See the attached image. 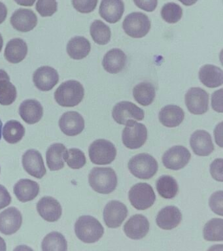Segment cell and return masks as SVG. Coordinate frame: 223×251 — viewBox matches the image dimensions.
Returning a JSON list of instances; mask_svg holds the SVG:
<instances>
[{
	"label": "cell",
	"instance_id": "20",
	"mask_svg": "<svg viewBox=\"0 0 223 251\" xmlns=\"http://www.w3.org/2000/svg\"><path fill=\"white\" fill-rule=\"evenodd\" d=\"M190 145L194 153L199 156H207L214 151L211 135L205 130H197L192 134Z\"/></svg>",
	"mask_w": 223,
	"mask_h": 251
},
{
	"label": "cell",
	"instance_id": "18",
	"mask_svg": "<svg viewBox=\"0 0 223 251\" xmlns=\"http://www.w3.org/2000/svg\"><path fill=\"white\" fill-rule=\"evenodd\" d=\"M148 219L142 215H135L125 223L124 231L126 236L132 239H141L146 237L149 231Z\"/></svg>",
	"mask_w": 223,
	"mask_h": 251
},
{
	"label": "cell",
	"instance_id": "42",
	"mask_svg": "<svg viewBox=\"0 0 223 251\" xmlns=\"http://www.w3.org/2000/svg\"><path fill=\"white\" fill-rule=\"evenodd\" d=\"M223 194L222 190L215 192L211 195L209 202L211 210L220 216L223 215Z\"/></svg>",
	"mask_w": 223,
	"mask_h": 251
},
{
	"label": "cell",
	"instance_id": "27",
	"mask_svg": "<svg viewBox=\"0 0 223 251\" xmlns=\"http://www.w3.org/2000/svg\"><path fill=\"white\" fill-rule=\"evenodd\" d=\"M199 78L201 83L207 87H219L223 83V72L219 67L204 65L199 70Z\"/></svg>",
	"mask_w": 223,
	"mask_h": 251
},
{
	"label": "cell",
	"instance_id": "47",
	"mask_svg": "<svg viewBox=\"0 0 223 251\" xmlns=\"http://www.w3.org/2000/svg\"><path fill=\"white\" fill-rule=\"evenodd\" d=\"M222 125L223 123H221L217 126L216 128L215 129V141H216L217 144L220 147H223Z\"/></svg>",
	"mask_w": 223,
	"mask_h": 251
},
{
	"label": "cell",
	"instance_id": "48",
	"mask_svg": "<svg viewBox=\"0 0 223 251\" xmlns=\"http://www.w3.org/2000/svg\"><path fill=\"white\" fill-rule=\"evenodd\" d=\"M7 15V9L6 6L0 2V25L2 24L6 19Z\"/></svg>",
	"mask_w": 223,
	"mask_h": 251
},
{
	"label": "cell",
	"instance_id": "9",
	"mask_svg": "<svg viewBox=\"0 0 223 251\" xmlns=\"http://www.w3.org/2000/svg\"><path fill=\"white\" fill-rule=\"evenodd\" d=\"M112 117L117 123L126 125L130 120L142 121L144 119V111L132 102L121 101L113 107Z\"/></svg>",
	"mask_w": 223,
	"mask_h": 251
},
{
	"label": "cell",
	"instance_id": "41",
	"mask_svg": "<svg viewBox=\"0 0 223 251\" xmlns=\"http://www.w3.org/2000/svg\"><path fill=\"white\" fill-rule=\"evenodd\" d=\"M74 7L79 13H90L97 7L99 0H72Z\"/></svg>",
	"mask_w": 223,
	"mask_h": 251
},
{
	"label": "cell",
	"instance_id": "21",
	"mask_svg": "<svg viewBox=\"0 0 223 251\" xmlns=\"http://www.w3.org/2000/svg\"><path fill=\"white\" fill-rule=\"evenodd\" d=\"M124 12V4L123 0H102L99 6V15L110 24L120 21Z\"/></svg>",
	"mask_w": 223,
	"mask_h": 251
},
{
	"label": "cell",
	"instance_id": "40",
	"mask_svg": "<svg viewBox=\"0 0 223 251\" xmlns=\"http://www.w3.org/2000/svg\"><path fill=\"white\" fill-rule=\"evenodd\" d=\"M56 0H38L36 9L43 17H51L57 11Z\"/></svg>",
	"mask_w": 223,
	"mask_h": 251
},
{
	"label": "cell",
	"instance_id": "14",
	"mask_svg": "<svg viewBox=\"0 0 223 251\" xmlns=\"http://www.w3.org/2000/svg\"><path fill=\"white\" fill-rule=\"evenodd\" d=\"M22 223V214L16 207L7 208L0 213V232L3 234H14L21 228Z\"/></svg>",
	"mask_w": 223,
	"mask_h": 251
},
{
	"label": "cell",
	"instance_id": "8",
	"mask_svg": "<svg viewBox=\"0 0 223 251\" xmlns=\"http://www.w3.org/2000/svg\"><path fill=\"white\" fill-rule=\"evenodd\" d=\"M123 27L129 36L133 38H142L149 31L150 21L146 14L134 12L125 17Z\"/></svg>",
	"mask_w": 223,
	"mask_h": 251
},
{
	"label": "cell",
	"instance_id": "2",
	"mask_svg": "<svg viewBox=\"0 0 223 251\" xmlns=\"http://www.w3.org/2000/svg\"><path fill=\"white\" fill-rule=\"evenodd\" d=\"M90 186L99 194H108L117 186L116 173L111 168H93L89 175Z\"/></svg>",
	"mask_w": 223,
	"mask_h": 251
},
{
	"label": "cell",
	"instance_id": "26",
	"mask_svg": "<svg viewBox=\"0 0 223 251\" xmlns=\"http://www.w3.org/2000/svg\"><path fill=\"white\" fill-rule=\"evenodd\" d=\"M28 46L24 40L15 38L9 41L5 47L4 56L11 64H18L26 58Z\"/></svg>",
	"mask_w": 223,
	"mask_h": 251
},
{
	"label": "cell",
	"instance_id": "44",
	"mask_svg": "<svg viewBox=\"0 0 223 251\" xmlns=\"http://www.w3.org/2000/svg\"><path fill=\"white\" fill-rule=\"evenodd\" d=\"M223 88L215 92L211 98V105L213 109L218 113H223Z\"/></svg>",
	"mask_w": 223,
	"mask_h": 251
},
{
	"label": "cell",
	"instance_id": "25",
	"mask_svg": "<svg viewBox=\"0 0 223 251\" xmlns=\"http://www.w3.org/2000/svg\"><path fill=\"white\" fill-rule=\"evenodd\" d=\"M40 189L38 182L30 179H21L15 184L13 191L17 199L25 203L35 199Z\"/></svg>",
	"mask_w": 223,
	"mask_h": 251
},
{
	"label": "cell",
	"instance_id": "12",
	"mask_svg": "<svg viewBox=\"0 0 223 251\" xmlns=\"http://www.w3.org/2000/svg\"><path fill=\"white\" fill-rule=\"evenodd\" d=\"M128 215V209L122 202L113 200L105 205L103 219L105 225L110 228L121 226Z\"/></svg>",
	"mask_w": 223,
	"mask_h": 251
},
{
	"label": "cell",
	"instance_id": "34",
	"mask_svg": "<svg viewBox=\"0 0 223 251\" xmlns=\"http://www.w3.org/2000/svg\"><path fill=\"white\" fill-rule=\"evenodd\" d=\"M3 137L7 143L15 144L22 140L25 134V128L19 121H9L3 129Z\"/></svg>",
	"mask_w": 223,
	"mask_h": 251
},
{
	"label": "cell",
	"instance_id": "16",
	"mask_svg": "<svg viewBox=\"0 0 223 251\" xmlns=\"http://www.w3.org/2000/svg\"><path fill=\"white\" fill-rule=\"evenodd\" d=\"M60 129L68 136L80 134L85 128V121L79 113L68 111L64 113L59 121Z\"/></svg>",
	"mask_w": 223,
	"mask_h": 251
},
{
	"label": "cell",
	"instance_id": "15",
	"mask_svg": "<svg viewBox=\"0 0 223 251\" xmlns=\"http://www.w3.org/2000/svg\"><path fill=\"white\" fill-rule=\"evenodd\" d=\"M33 81L38 89L50 91L58 84L59 75L57 71L50 66H42L34 72Z\"/></svg>",
	"mask_w": 223,
	"mask_h": 251
},
{
	"label": "cell",
	"instance_id": "52",
	"mask_svg": "<svg viewBox=\"0 0 223 251\" xmlns=\"http://www.w3.org/2000/svg\"><path fill=\"white\" fill-rule=\"evenodd\" d=\"M3 45V37L1 36V33H0V52L2 50V47Z\"/></svg>",
	"mask_w": 223,
	"mask_h": 251
},
{
	"label": "cell",
	"instance_id": "32",
	"mask_svg": "<svg viewBox=\"0 0 223 251\" xmlns=\"http://www.w3.org/2000/svg\"><path fill=\"white\" fill-rule=\"evenodd\" d=\"M133 96L136 101L140 105H149L153 102L155 98V88L150 82H141L137 84L133 89Z\"/></svg>",
	"mask_w": 223,
	"mask_h": 251
},
{
	"label": "cell",
	"instance_id": "7",
	"mask_svg": "<svg viewBox=\"0 0 223 251\" xmlns=\"http://www.w3.org/2000/svg\"><path fill=\"white\" fill-rule=\"evenodd\" d=\"M147 139L148 129L146 126L137 123L134 120L127 122L122 134L123 143L125 147L130 149L140 148L146 143Z\"/></svg>",
	"mask_w": 223,
	"mask_h": 251
},
{
	"label": "cell",
	"instance_id": "28",
	"mask_svg": "<svg viewBox=\"0 0 223 251\" xmlns=\"http://www.w3.org/2000/svg\"><path fill=\"white\" fill-rule=\"evenodd\" d=\"M159 121L164 126L177 127L183 121L185 113L179 106L168 105L161 109L159 113Z\"/></svg>",
	"mask_w": 223,
	"mask_h": 251
},
{
	"label": "cell",
	"instance_id": "35",
	"mask_svg": "<svg viewBox=\"0 0 223 251\" xmlns=\"http://www.w3.org/2000/svg\"><path fill=\"white\" fill-rule=\"evenodd\" d=\"M42 248L44 251H66L68 250V243L62 233L52 231L44 237Z\"/></svg>",
	"mask_w": 223,
	"mask_h": 251
},
{
	"label": "cell",
	"instance_id": "11",
	"mask_svg": "<svg viewBox=\"0 0 223 251\" xmlns=\"http://www.w3.org/2000/svg\"><path fill=\"white\" fill-rule=\"evenodd\" d=\"M191 154L183 146H174L166 151L162 156V163L166 168L179 170L185 168L191 160Z\"/></svg>",
	"mask_w": 223,
	"mask_h": 251
},
{
	"label": "cell",
	"instance_id": "31",
	"mask_svg": "<svg viewBox=\"0 0 223 251\" xmlns=\"http://www.w3.org/2000/svg\"><path fill=\"white\" fill-rule=\"evenodd\" d=\"M91 43L85 37L77 36L70 39L67 45V52L70 58L81 60L89 54Z\"/></svg>",
	"mask_w": 223,
	"mask_h": 251
},
{
	"label": "cell",
	"instance_id": "5",
	"mask_svg": "<svg viewBox=\"0 0 223 251\" xmlns=\"http://www.w3.org/2000/svg\"><path fill=\"white\" fill-rule=\"evenodd\" d=\"M89 154L93 164L107 165L115 160L117 156V149L110 141L99 139L90 145Z\"/></svg>",
	"mask_w": 223,
	"mask_h": 251
},
{
	"label": "cell",
	"instance_id": "4",
	"mask_svg": "<svg viewBox=\"0 0 223 251\" xmlns=\"http://www.w3.org/2000/svg\"><path fill=\"white\" fill-rule=\"evenodd\" d=\"M131 174L140 179H149L157 172V161L151 155L141 153L133 156L128 164Z\"/></svg>",
	"mask_w": 223,
	"mask_h": 251
},
{
	"label": "cell",
	"instance_id": "49",
	"mask_svg": "<svg viewBox=\"0 0 223 251\" xmlns=\"http://www.w3.org/2000/svg\"><path fill=\"white\" fill-rule=\"evenodd\" d=\"M19 5L25 6V7H31L34 5L36 0H15Z\"/></svg>",
	"mask_w": 223,
	"mask_h": 251
},
{
	"label": "cell",
	"instance_id": "50",
	"mask_svg": "<svg viewBox=\"0 0 223 251\" xmlns=\"http://www.w3.org/2000/svg\"><path fill=\"white\" fill-rule=\"evenodd\" d=\"M178 1L181 2L184 5L191 6L197 3L198 0H178Z\"/></svg>",
	"mask_w": 223,
	"mask_h": 251
},
{
	"label": "cell",
	"instance_id": "10",
	"mask_svg": "<svg viewBox=\"0 0 223 251\" xmlns=\"http://www.w3.org/2000/svg\"><path fill=\"white\" fill-rule=\"evenodd\" d=\"M185 104L190 113L202 115L209 109V94L199 87L190 88L185 94Z\"/></svg>",
	"mask_w": 223,
	"mask_h": 251
},
{
	"label": "cell",
	"instance_id": "38",
	"mask_svg": "<svg viewBox=\"0 0 223 251\" xmlns=\"http://www.w3.org/2000/svg\"><path fill=\"white\" fill-rule=\"evenodd\" d=\"M161 16L164 21L170 24L179 22L183 16V9L177 3H168L162 7Z\"/></svg>",
	"mask_w": 223,
	"mask_h": 251
},
{
	"label": "cell",
	"instance_id": "6",
	"mask_svg": "<svg viewBox=\"0 0 223 251\" xmlns=\"http://www.w3.org/2000/svg\"><path fill=\"white\" fill-rule=\"evenodd\" d=\"M128 197L133 207L141 211L152 207L156 200L153 188L146 182L133 186L129 191Z\"/></svg>",
	"mask_w": 223,
	"mask_h": 251
},
{
	"label": "cell",
	"instance_id": "54",
	"mask_svg": "<svg viewBox=\"0 0 223 251\" xmlns=\"http://www.w3.org/2000/svg\"><path fill=\"white\" fill-rule=\"evenodd\" d=\"M0 172H1V169H0Z\"/></svg>",
	"mask_w": 223,
	"mask_h": 251
},
{
	"label": "cell",
	"instance_id": "36",
	"mask_svg": "<svg viewBox=\"0 0 223 251\" xmlns=\"http://www.w3.org/2000/svg\"><path fill=\"white\" fill-rule=\"evenodd\" d=\"M90 32H91L92 38L97 44L106 45L111 40L110 27L99 20H96L92 23Z\"/></svg>",
	"mask_w": 223,
	"mask_h": 251
},
{
	"label": "cell",
	"instance_id": "3",
	"mask_svg": "<svg viewBox=\"0 0 223 251\" xmlns=\"http://www.w3.org/2000/svg\"><path fill=\"white\" fill-rule=\"evenodd\" d=\"M75 232L80 240L86 243L97 242L104 233V228L96 218L81 216L75 225Z\"/></svg>",
	"mask_w": 223,
	"mask_h": 251
},
{
	"label": "cell",
	"instance_id": "39",
	"mask_svg": "<svg viewBox=\"0 0 223 251\" xmlns=\"http://www.w3.org/2000/svg\"><path fill=\"white\" fill-rule=\"evenodd\" d=\"M64 159L68 166L74 170H79L83 168L87 162L83 151L75 148L68 149L66 151Z\"/></svg>",
	"mask_w": 223,
	"mask_h": 251
},
{
	"label": "cell",
	"instance_id": "33",
	"mask_svg": "<svg viewBox=\"0 0 223 251\" xmlns=\"http://www.w3.org/2000/svg\"><path fill=\"white\" fill-rule=\"evenodd\" d=\"M178 184L173 177L169 176H160L156 182V190L159 195L165 199L175 198L178 192Z\"/></svg>",
	"mask_w": 223,
	"mask_h": 251
},
{
	"label": "cell",
	"instance_id": "13",
	"mask_svg": "<svg viewBox=\"0 0 223 251\" xmlns=\"http://www.w3.org/2000/svg\"><path fill=\"white\" fill-rule=\"evenodd\" d=\"M23 166L31 176L36 178H42L46 176L47 170L44 159L41 153L35 149H30L23 154Z\"/></svg>",
	"mask_w": 223,
	"mask_h": 251
},
{
	"label": "cell",
	"instance_id": "24",
	"mask_svg": "<svg viewBox=\"0 0 223 251\" xmlns=\"http://www.w3.org/2000/svg\"><path fill=\"white\" fill-rule=\"evenodd\" d=\"M127 57L119 49H113L103 57L102 65L104 70L111 74H117L124 68Z\"/></svg>",
	"mask_w": 223,
	"mask_h": 251
},
{
	"label": "cell",
	"instance_id": "22",
	"mask_svg": "<svg viewBox=\"0 0 223 251\" xmlns=\"http://www.w3.org/2000/svg\"><path fill=\"white\" fill-rule=\"evenodd\" d=\"M182 214L175 206H168L160 210L156 217V225L161 229L170 230L181 223Z\"/></svg>",
	"mask_w": 223,
	"mask_h": 251
},
{
	"label": "cell",
	"instance_id": "1",
	"mask_svg": "<svg viewBox=\"0 0 223 251\" xmlns=\"http://www.w3.org/2000/svg\"><path fill=\"white\" fill-rule=\"evenodd\" d=\"M84 95L83 85L77 80H70L60 84L54 92V99L62 107H73L81 103Z\"/></svg>",
	"mask_w": 223,
	"mask_h": 251
},
{
	"label": "cell",
	"instance_id": "45",
	"mask_svg": "<svg viewBox=\"0 0 223 251\" xmlns=\"http://www.w3.org/2000/svg\"><path fill=\"white\" fill-rule=\"evenodd\" d=\"M137 7L147 12H152L156 9L158 0H134Z\"/></svg>",
	"mask_w": 223,
	"mask_h": 251
},
{
	"label": "cell",
	"instance_id": "29",
	"mask_svg": "<svg viewBox=\"0 0 223 251\" xmlns=\"http://www.w3.org/2000/svg\"><path fill=\"white\" fill-rule=\"evenodd\" d=\"M66 151L67 149L62 143H54L49 147L46 153V160L50 171H58L64 168Z\"/></svg>",
	"mask_w": 223,
	"mask_h": 251
},
{
	"label": "cell",
	"instance_id": "46",
	"mask_svg": "<svg viewBox=\"0 0 223 251\" xmlns=\"http://www.w3.org/2000/svg\"><path fill=\"white\" fill-rule=\"evenodd\" d=\"M11 202V197L8 190L0 184V210L7 207Z\"/></svg>",
	"mask_w": 223,
	"mask_h": 251
},
{
	"label": "cell",
	"instance_id": "37",
	"mask_svg": "<svg viewBox=\"0 0 223 251\" xmlns=\"http://www.w3.org/2000/svg\"><path fill=\"white\" fill-rule=\"evenodd\" d=\"M203 237L208 241H222L223 220L215 218L207 222L203 227Z\"/></svg>",
	"mask_w": 223,
	"mask_h": 251
},
{
	"label": "cell",
	"instance_id": "51",
	"mask_svg": "<svg viewBox=\"0 0 223 251\" xmlns=\"http://www.w3.org/2000/svg\"><path fill=\"white\" fill-rule=\"evenodd\" d=\"M6 250V243H5L4 239L0 237V251H5Z\"/></svg>",
	"mask_w": 223,
	"mask_h": 251
},
{
	"label": "cell",
	"instance_id": "17",
	"mask_svg": "<svg viewBox=\"0 0 223 251\" xmlns=\"http://www.w3.org/2000/svg\"><path fill=\"white\" fill-rule=\"evenodd\" d=\"M10 22L12 26L21 32L32 30L38 24V17L31 9H19L11 16Z\"/></svg>",
	"mask_w": 223,
	"mask_h": 251
},
{
	"label": "cell",
	"instance_id": "53",
	"mask_svg": "<svg viewBox=\"0 0 223 251\" xmlns=\"http://www.w3.org/2000/svg\"><path fill=\"white\" fill-rule=\"evenodd\" d=\"M2 122H1V119H0V140L1 139V131H2Z\"/></svg>",
	"mask_w": 223,
	"mask_h": 251
},
{
	"label": "cell",
	"instance_id": "19",
	"mask_svg": "<svg viewBox=\"0 0 223 251\" xmlns=\"http://www.w3.org/2000/svg\"><path fill=\"white\" fill-rule=\"evenodd\" d=\"M39 215L46 221L53 223L60 219L62 213L61 205L54 198L46 196L41 198L37 203Z\"/></svg>",
	"mask_w": 223,
	"mask_h": 251
},
{
	"label": "cell",
	"instance_id": "43",
	"mask_svg": "<svg viewBox=\"0 0 223 251\" xmlns=\"http://www.w3.org/2000/svg\"><path fill=\"white\" fill-rule=\"evenodd\" d=\"M223 160L222 158L215 159L210 166V173L212 177L217 181H223Z\"/></svg>",
	"mask_w": 223,
	"mask_h": 251
},
{
	"label": "cell",
	"instance_id": "30",
	"mask_svg": "<svg viewBox=\"0 0 223 251\" xmlns=\"http://www.w3.org/2000/svg\"><path fill=\"white\" fill-rule=\"evenodd\" d=\"M16 88L10 82V77L7 72L0 70V104L10 105L16 100Z\"/></svg>",
	"mask_w": 223,
	"mask_h": 251
},
{
	"label": "cell",
	"instance_id": "23",
	"mask_svg": "<svg viewBox=\"0 0 223 251\" xmlns=\"http://www.w3.org/2000/svg\"><path fill=\"white\" fill-rule=\"evenodd\" d=\"M19 115L25 123L34 125L42 119L44 115V108L37 100H25L19 107Z\"/></svg>",
	"mask_w": 223,
	"mask_h": 251
}]
</instances>
